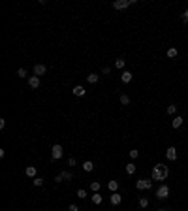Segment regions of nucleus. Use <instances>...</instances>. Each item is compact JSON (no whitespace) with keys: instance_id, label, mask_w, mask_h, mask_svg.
I'll return each mask as SVG.
<instances>
[{"instance_id":"f257e3e1","label":"nucleus","mask_w":188,"mask_h":211,"mask_svg":"<svg viewBox=\"0 0 188 211\" xmlns=\"http://www.w3.org/2000/svg\"><path fill=\"white\" fill-rule=\"evenodd\" d=\"M152 179L154 181H166V173H164V164H156L154 168H152Z\"/></svg>"},{"instance_id":"f03ea898","label":"nucleus","mask_w":188,"mask_h":211,"mask_svg":"<svg viewBox=\"0 0 188 211\" xmlns=\"http://www.w3.org/2000/svg\"><path fill=\"white\" fill-rule=\"evenodd\" d=\"M62 155H64V147L62 145H53L51 147V157H53V160H60L62 158Z\"/></svg>"},{"instance_id":"7ed1b4c3","label":"nucleus","mask_w":188,"mask_h":211,"mask_svg":"<svg viewBox=\"0 0 188 211\" xmlns=\"http://www.w3.org/2000/svg\"><path fill=\"white\" fill-rule=\"evenodd\" d=\"M156 198H158V200L169 198V187H167V185H160L158 190H156Z\"/></svg>"},{"instance_id":"20e7f679","label":"nucleus","mask_w":188,"mask_h":211,"mask_svg":"<svg viewBox=\"0 0 188 211\" xmlns=\"http://www.w3.org/2000/svg\"><path fill=\"white\" fill-rule=\"evenodd\" d=\"M132 4H135V0H115V2H113V8H115V9H124V8L132 6Z\"/></svg>"},{"instance_id":"39448f33","label":"nucleus","mask_w":188,"mask_h":211,"mask_svg":"<svg viewBox=\"0 0 188 211\" xmlns=\"http://www.w3.org/2000/svg\"><path fill=\"white\" fill-rule=\"evenodd\" d=\"M152 187V181H147V179H139L138 183H135V189H139V190H149Z\"/></svg>"},{"instance_id":"423d86ee","label":"nucleus","mask_w":188,"mask_h":211,"mask_svg":"<svg viewBox=\"0 0 188 211\" xmlns=\"http://www.w3.org/2000/svg\"><path fill=\"white\" fill-rule=\"evenodd\" d=\"M166 158H167V160H177V149L173 145L166 149Z\"/></svg>"},{"instance_id":"0eeeda50","label":"nucleus","mask_w":188,"mask_h":211,"mask_svg":"<svg viewBox=\"0 0 188 211\" xmlns=\"http://www.w3.org/2000/svg\"><path fill=\"white\" fill-rule=\"evenodd\" d=\"M45 72H47V66L45 64H36L34 66V75H38V78H42Z\"/></svg>"},{"instance_id":"6e6552de","label":"nucleus","mask_w":188,"mask_h":211,"mask_svg":"<svg viewBox=\"0 0 188 211\" xmlns=\"http://www.w3.org/2000/svg\"><path fill=\"white\" fill-rule=\"evenodd\" d=\"M72 92H73L75 96H85V94H87V89H85L83 85H75L73 89H72Z\"/></svg>"},{"instance_id":"1a4fd4ad","label":"nucleus","mask_w":188,"mask_h":211,"mask_svg":"<svg viewBox=\"0 0 188 211\" xmlns=\"http://www.w3.org/2000/svg\"><path fill=\"white\" fill-rule=\"evenodd\" d=\"M28 85H30V89H38V87H40V78H38V75H30V78H28Z\"/></svg>"},{"instance_id":"9d476101","label":"nucleus","mask_w":188,"mask_h":211,"mask_svg":"<svg viewBox=\"0 0 188 211\" xmlns=\"http://www.w3.org/2000/svg\"><path fill=\"white\" fill-rule=\"evenodd\" d=\"M24 173H27V177H32V179H36V173H38V170H36V166H27V170H24Z\"/></svg>"},{"instance_id":"9b49d317","label":"nucleus","mask_w":188,"mask_h":211,"mask_svg":"<svg viewBox=\"0 0 188 211\" xmlns=\"http://www.w3.org/2000/svg\"><path fill=\"white\" fill-rule=\"evenodd\" d=\"M132 78H134V75H132V72H128V70H124L122 74H120V79H122V83H130Z\"/></svg>"},{"instance_id":"f8f14e48","label":"nucleus","mask_w":188,"mask_h":211,"mask_svg":"<svg viewBox=\"0 0 188 211\" xmlns=\"http://www.w3.org/2000/svg\"><path fill=\"white\" fill-rule=\"evenodd\" d=\"M111 204H113V205H119L120 202H122V196H120V194L119 192H113V194H111Z\"/></svg>"},{"instance_id":"ddd939ff","label":"nucleus","mask_w":188,"mask_h":211,"mask_svg":"<svg viewBox=\"0 0 188 211\" xmlns=\"http://www.w3.org/2000/svg\"><path fill=\"white\" fill-rule=\"evenodd\" d=\"M182 121H184V119H182L181 115H177V117H173V121H171V126L179 128V126H182Z\"/></svg>"},{"instance_id":"4468645a","label":"nucleus","mask_w":188,"mask_h":211,"mask_svg":"<svg viewBox=\"0 0 188 211\" xmlns=\"http://www.w3.org/2000/svg\"><path fill=\"white\" fill-rule=\"evenodd\" d=\"M107 189L111 190V192H117V190H119V181H115V179H111V181L107 183Z\"/></svg>"},{"instance_id":"2eb2a0df","label":"nucleus","mask_w":188,"mask_h":211,"mask_svg":"<svg viewBox=\"0 0 188 211\" xmlns=\"http://www.w3.org/2000/svg\"><path fill=\"white\" fill-rule=\"evenodd\" d=\"M98 79H100L98 74H89V75H87V81H89V83H92V85L98 83Z\"/></svg>"},{"instance_id":"dca6fc26","label":"nucleus","mask_w":188,"mask_h":211,"mask_svg":"<svg viewBox=\"0 0 188 211\" xmlns=\"http://www.w3.org/2000/svg\"><path fill=\"white\" fill-rule=\"evenodd\" d=\"M83 170H85V172H92V170H94V162L85 160V162H83Z\"/></svg>"},{"instance_id":"f3484780","label":"nucleus","mask_w":188,"mask_h":211,"mask_svg":"<svg viewBox=\"0 0 188 211\" xmlns=\"http://www.w3.org/2000/svg\"><path fill=\"white\" fill-rule=\"evenodd\" d=\"M126 173H128V175H134V173H135V164L134 162L126 164Z\"/></svg>"},{"instance_id":"a211bd4d","label":"nucleus","mask_w":188,"mask_h":211,"mask_svg":"<svg viewBox=\"0 0 188 211\" xmlns=\"http://www.w3.org/2000/svg\"><path fill=\"white\" fill-rule=\"evenodd\" d=\"M92 204H96V205L102 204V194H100V192H94V194H92Z\"/></svg>"},{"instance_id":"6ab92c4d","label":"nucleus","mask_w":188,"mask_h":211,"mask_svg":"<svg viewBox=\"0 0 188 211\" xmlns=\"http://www.w3.org/2000/svg\"><path fill=\"white\" fill-rule=\"evenodd\" d=\"M139 207H141V209H145V207H149V198H145V196H141V198H139Z\"/></svg>"},{"instance_id":"aec40b11","label":"nucleus","mask_w":188,"mask_h":211,"mask_svg":"<svg viewBox=\"0 0 188 211\" xmlns=\"http://www.w3.org/2000/svg\"><path fill=\"white\" fill-rule=\"evenodd\" d=\"M124 64H126V60H124V59H117V60H115V66H117L119 70H122V68H124Z\"/></svg>"},{"instance_id":"412c9836","label":"nucleus","mask_w":188,"mask_h":211,"mask_svg":"<svg viewBox=\"0 0 188 211\" xmlns=\"http://www.w3.org/2000/svg\"><path fill=\"white\" fill-rule=\"evenodd\" d=\"M120 104H122V106H128V104H130V96H128V94H120Z\"/></svg>"},{"instance_id":"4be33fe9","label":"nucleus","mask_w":188,"mask_h":211,"mask_svg":"<svg viewBox=\"0 0 188 211\" xmlns=\"http://www.w3.org/2000/svg\"><path fill=\"white\" fill-rule=\"evenodd\" d=\"M100 187H102V185H100V181H92V183H90V189H92L94 192H98V190H100Z\"/></svg>"},{"instance_id":"5701e85b","label":"nucleus","mask_w":188,"mask_h":211,"mask_svg":"<svg viewBox=\"0 0 188 211\" xmlns=\"http://www.w3.org/2000/svg\"><path fill=\"white\" fill-rule=\"evenodd\" d=\"M128 155H130L132 160H134V158H138V157H139V151H138V149H132V151H128Z\"/></svg>"},{"instance_id":"b1692460","label":"nucleus","mask_w":188,"mask_h":211,"mask_svg":"<svg viewBox=\"0 0 188 211\" xmlns=\"http://www.w3.org/2000/svg\"><path fill=\"white\" fill-rule=\"evenodd\" d=\"M60 175H62V177L66 179V181H72V177H73V173H72V172H62V173H60Z\"/></svg>"},{"instance_id":"393cba45","label":"nucleus","mask_w":188,"mask_h":211,"mask_svg":"<svg viewBox=\"0 0 188 211\" xmlns=\"http://www.w3.org/2000/svg\"><path fill=\"white\" fill-rule=\"evenodd\" d=\"M17 78L24 79V78H27V70H24V68H19V70H17Z\"/></svg>"},{"instance_id":"a878e982","label":"nucleus","mask_w":188,"mask_h":211,"mask_svg":"<svg viewBox=\"0 0 188 211\" xmlns=\"http://www.w3.org/2000/svg\"><path fill=\"white\" fill-rule=\"evenodd\" d=\"M167 113H169V115H175V113H177V106H175V104L167 106Z\"/></svg>"},{"instance_id":"bb28decb","label":"nucleus","mask_w":188,"mask_h":211,"mask_svg":"<svg viewBox=\"0 0 188 211\" xmlns=\"http://www.w3.org/2000/svg\"><path fill=\"white\" fill-rule=\"evenodd\" d=\"M167 57H169V59L177 57V49H175V47H169V49H167Z\"/></svg>"},{"instance_id":"cd10ccee","label":"nucleus","mask_w":188,"mask_h":211,"mask_svg":"<svg viewBox=\"0 0 188 211\" xmlns=\"http://www.w3.org/2000/svg\"><path fill=\"white\" fill-rule=\"evenodd\" d=\"M32 183H34V187H42V185H43V177H36Z\"/></svg>"},{"instance_id":"c85d7f7f","label":"nucleus","mask_w":188,"mask_h":211,"mask_svg":"<svg viewBox=\"0 0 188 211\" xmlns=\"http://www.w3.org/2000/svg\"><path fill=\"white\" fill-rule=\"evenodd\" d=\"M77 198H87V192H85L83 189H79L77 190Z\"/></svg>"},{"instance_id":"c756f323","label":"nucleus","mask_w":188,"mask_h":211,"mask_svg":"<svg viewBox=\"0 0 188 211\" xmlns=\"http://www.w3.org/2000/svg\"><path fill=\"white\" fill-rule=\"evenodd\" d=\"M68 211H79V205H77V204H70Z\"/></svg>"},{"instance_id":"7c9ffc66","label":"nucleus","mask_w":188,"mask_h":211,"mask_svg":"<svg viewBox=\"0 0 188 211\" xmlns=\"http://www.w3.org/2000/svg\"><path fill=\"white\" fill-rule=\"evenodd\" d=\"M109 72H111V68H109V66H104V68H102V74H104V75H107Z\"/></svg>"},{"instance_id":"2f4dec72","label":"nucleus","mask_w":188,"mask_h":211,"mask_svg":"<svg viewBox=\"0 0 188 211\" xmlns=\"http://www.w3.org/2000/svg\"><path fill=\"white\" fill-rule=\"evenodd\" d=\"M75 164H77V162H75V158L72 157V158H70V160H68V166H75Z\"/></svg>"},{"instance_id":"473e14b6","label":"nucleus","mask_w":188,"mask_h":211,"mask_svg":"<svg viewBox=\"0 0 188 211\" xmlns=\"http://www.w3.org/2000/svg\"><path fill=\"white\" fill-rule=\"evenodd\" d=\"M182 21H184V23H188V9H186L184 13H182Z\"/></svg>"},{"instance_id":"72a5a7b5","label":"nucleus","mask_w":188,"mask_h":211,"mask_svg":"<svg viewBox=\"0 0 188 211\" xmlns=\"http://www.w3.org/2000/svg\"><path fill=\"white\" fill-rule=\"evenodd\" d=\"M55 181H57V183H62L64 177H62V175H57V177H55Z\"/></svg>"},{"instance_id":"f704fd0d","label":"nucleus","mask_w":188,"mask_h":211,"mask_svg":"<svg viewBox=\"0 0 188 211\" xmlns=\"http://www.w3.org/2000/svg\"><path fill=\"white\" fill-rule=\"evenodd\" d=\"M158 211H167V209H158Z\"/></svg>"}]
</instances>
